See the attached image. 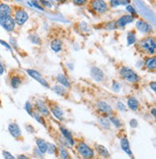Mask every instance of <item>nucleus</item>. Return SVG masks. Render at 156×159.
<instances>
[{
  "label": "nucleus",
  "mask_w": 156,
  "mask_h": 159,
  "mask_svg": "<svg viewBox=\"0 0 156 159\" xmlns=\"http://www.w3.org/2000/svg\"><path fill=\"white\" fill-rule=\"evenodd\" d=\"M75 148L82 159H93L94 157V151L88 144L80 141L75 145Z\"/></svg>",
  "instance_id": "nucleus-1"
},
{
  "label": "nucleus",
  "mask_w": 156,
  "mask_h": 159,
  "mask_svg": "<svg viewBox=\"0 0 156 159\" xmlns=\"http://www.w3.org/2000/svg\"><path fill=\"white\" fill-rule=\"evenodd\" d=\"M119 75L120 77L125 80L126 82L129 83H137L140 80L139 75L134 72L133 69H131L128 67H123L119 69Z\"/></svg>",
  "instance_id": "nucleus-2"
},
{
  "label": "nucleus",
  "mask_w": 156,
  "mask_h": 159,
  "mask_svg": "<svg viewBox=\"0 0 156 159\" xmlns=\"http://www.w3.org/2000/svg\"><path fill=\"white\" fill-rule=\"evenodd\" d=\"M97 108L98 112L103 115V117H111L114 115V111H113L112 106L106 101H102V100L98 101Z\"/></svg>",
  "instance_id": "nucleus-3"
},
{
  "label": "nucleus",
  "mask_w": 156,
  "mask_h": 159,
  "mask_svg": "<svg viewBox=\"0 0 156 159\" xmlns=\"http://www.w3.org/2000/svg\"><path fill=\"white\" fill-rule=\"evenodd\" d=\"M0 25L6 30L11 32L15 29V20L11 15H7V16H0Z\"/></svg>",
  "instance_id": "nucleus-4"
},
{
  "label": "nucleus",
  "mask_w": 156,
  "mask_h": 159,
  "mask_svg": "<svg viewBox=\"0 0 156 159\" xmlns=\"http://www.w3.org/2000/svg\"><path fill=\"white\" fill-rule=\"evenodd\" d=\"M34 109L36 110L39 114H41L42 117H48L50 115V111H49L48 106L46 104V102L43 100H41V99L36 100Z\"/></svg>",
  "instance_id": "nucleus-5"
},
{
  "label": "nucleus",
  "mask_w": 156,
  "mask_h": 159,
  "mask_svg": "<svg viewBox=\"0 0 156 159\" xmlns=\"http://www.w3.org/2000/svg\"><path fill=\"white\" fill-rule=\"evenodd\" d=\"M141 46L143 47L144 50L147 51L150 54H153L155 52V47H156V45H155V41L153 38H145L144 40L141 41Z\"/></svg>",
  "instance_id": "nucleus-6"
},
{
  "label": "nucleus",
  "mask_w": 156,
  "mask_h": 159,
  "mask_svg": "<svg viewBox=\"0 0 156 159\" xmlns=\"http://www.w3.org/2000/svg\"><path fill=\"white\" fill-rule=\"evenodd\" d=\"M8 131L11 134V136L16 140H20L22 136V132L20 126L16 122H11L8 126Z\"/></svg>",
  "instance_id": "nucleus-7"
},
{
  "label": "nucleus",
  "mask_w": 156,
  "mask_h": 159,
  "mask_svg": "<svg viewBox=\"0 0 156 159\" xmlns=\"http://www.w3.org/2000/svg\"><path fill=\"white\" fill-rule=\"evenodd\" d=\"M92 8L98 14H104L108 10V6L103 0H93L92 2Z\"/></svg>",
  "instance_id": "nucleus-8"
},
{
  "label": "nucleus",
  "mask_w": 156,
  "mask_h": 159,
  "mask_svg": "<svg viewBox=\"0 0 156 159\" xmlns=\"http://www.w3.org/2000/svg\"><path fill=\"white\" fill-rule=\"evenodd\" d=\"M49 111L53 114V116L59 120V121H64L65 119V114H64V111L63 109L60 107V106L56 103H52L50 104V108H49Z\"/></svg>",
  "instance_id": "nucleus-9"
},
{
  "label": "nucleus",
  "mask_w": 156,
  "mask_h": 159,
  "mask_svg": "<svg viewBox=\"0 0 156 159\" xmlns=\"http://www.w3.org/2000/svg\"><path fill=\"white\" fill-rule=\"evenodd\" d=\"M28 14L26 13L24 10H20L16 11L15 15V22L17 25H23L28 20Z\"/></svg>",
  "instance_id": "nucleus-10"
},
{
  "label": "nucleus",
  "mask_w": 156,
  "mask_h": 159,
  "mask_svg": "<svg viewBox=\"0 0 156 159\" xmlns=\"http://www.w3.org/2000/svg\"><path fill=\"white\" fill-rule=\"evenodd\" d=\"M119 145H120V148L121 149L127 154L129 155L131 158H133V153H132V151H131V148H130V144H129V140L127 137H121L119 139Z\"/></svg>",
  "instance_id": "nucleus-11"
},
{
  "label": "nucleus",
  "mask_w": 156,
  "mask_h": 159,
  "mask_svg": "<svg viewBox=\"0 0 156 159\" xmlns=\"http://www.w3.org/2000/svg\"><path fill=\"white\" fill-rule=\"evenodd\" d=\"M60 131H61V134H62L64 140L67 143V145H68V146H71V147L74 146V144H75L74 139H73L72 134L71 133V132H69V130L67 129L66 127L61 126V127H60Z\"/></svg>",
  "instance_id": "nucleus-12"
},
{
  "label": "nucleus",
  "mask_w": 156,
  "mask_h": 159,
  "mask_svg": "<svg viewBox=\"0 0 156 159\" xmlns=\"http://www.w3.org/2000/svg\"><path fill=\"white\" fill-rule=\"evenodd\" d=\"M133 20H134V16L133 15H123L121 17H119V19L117 20L116 26L119 28H124L125 25H127L128 23H131Z\"/></svg>",
  "instance_id": "nucleus-13"
},
{
  "label": "nucleus",
  "mask_w": 156,
  "mask_h": 159,
  "mask_svg": "<svg viewBox=\"0 0 156 159\" xmlns=\"http://www.w3.org/2000/svg\"><path fill=\"white\" fill-rule=\"evenodd\" d=\"M26 72H27V73H28L31 77H33L34 79H36V80H37L38 82H40L42 86H45V87H46V88H49L48 83L45 80V79L42 78L41 74L40 73H38L37 70H34V69H27Z\"/></svg>",
  "instance_id": "nucleus-14"
},
{
  "label": "nucleus",
  "mask_w": 156,
  "mask_h": 159,
  "mask_svg": "<svg viewBox=\"0 0 156 159\" xmlns=\"http://www.w3.org/2000/svg\"><path fill=\"white\" fill-rule=\"evenodd\" d=\"M91 75H92V77L94 79V80L98 81V82H101V81H103V79H104L103 72L98 67H93L91 68Z\"/></svg>",
  "instance_id": "nucleus-15"
},
{
  "label": "nucleus",
  "mask_w": 156,
  "mask_h": 159,
  "mask_svg": "<svg viewBox=\"0 0 156 159\" xmlns=\"http://www.w3.org/2000/svg\"><path fill=\"white\" fill-rule=\"evenodd\" d=\"M36 145H37V148L41 152V153H46L47 152V147H48V143L45 139L42 138H36Z\"/></svg>",
  "instance_id": "nucleus-16"
},
{
  "label": "nucleus",
  "mask_w": 156,
  "mask_h": 159,
  "mask_svg": "<svg viewBox=\"0 0 156 159\" xmlns=\"http://www.w3.org/2000/svg\"><path fill=\"white\" fill-rule=\"evenodd\" d=\"M136 27L139 31H141L142 33H150L151 31V26L149 24V23H146L145 21L144 20H139L137 21L136 23Z\"/></svg>",
  "instance_id": "nucleus-17"
},
{
  "label": "nucleus",
  "mask_w": 156,
  "mask_h": 159,
  "mask_svg": "<svg viewBox=\"0 0 156 159\" xmlns=\"http://www.w3.org/2000/svg\"><path fill=\"white\" fill-rule=\"evenodd\" d=\"M127 107L132 111H137L140 108V102L134 96H130L127 99Z\"/></svg>",
  "instance_id": "nucleus-18"
},
{
  "label": "nucleus",
  "mask_w": 156,
  "mask_h": 159,
  "mask_svg": "<svg viewBox=\"0 0 156 159\" xmlns=\"http://www.w3.org/2000/svg\"><path fill=\"white\" fill-rule=\"evenodd\" d=\"M95 151H97V152L101 156V157H103V158H108V157H110V152H109V151L107 149V148L106 147H104V146H102V145H95Z\"/></svg>",
  "instance_id": "nucleus-19"
},
{
  "label": "nucleus",
  "mask_w": 156,
  "mask_h": 159,
  "mask_svg": "<svg viewBox=\"0 0 156 159\" xmlns=\"http://www.w3.org/2000/svg\"><path fill=\"white\" fill-rule=\"evenodd\" d=\"M58 153L61 159H72V155L69 153V152L66 148V147L60 146L58 148Z\"/></svg>",
  "instance_id": "nucleus-20"
},
{
  "label": "nucleus",
  "mask_w": 156,
  "mask_h": 159,
  "mask_svg": "<svg viewBox=\"0 0 156 159\" xmlns=\"http://www.w3.org/2000/svg\"><path fill=\"white\" fill-rule=\"evenodd\" d=\"M98 121H99L100 126H101L103 129L109 130V129L111 128V122H110V120H109L108 117H99Z\"/></svg>",
  "instance_id": "nucleus-21"
},
{
  "label": "nucleus",
  "mask_w": 156,
  "mask_h": 159,
  "mask_svg": "<svg viewBox=\"0 0 156 159\" xmlns=\"http://www.w3.org/2000/svg\"><path fill=\"white\" fill-rule=\"evenodd\" d=\"M12 9L7 4H0V16H7L11 15Z\"/></svg>",
  "instance_id": "nucleus-22"
},
{
  "label": "nucleus",
  "mask_w": 156,
  "mask_h": 159,
  "mask_svg": "<svg viewBox=\"0 0 156 159\" xmlns=\"http://www.w3.org/2000/svg\"><path fill=\"white\" fill-rule=\"evenodd\" d=\"M145 68L149 70H154L156 68V58L155 57H150L147 58L145 62Z\"/></svg>",
  "instance_id": "nucleus-23"
},
{
  "label": "nucleus",
  "mask_w": 156,
  "mask_h": 159,
  "mask_svg": "<svg viewBox=\"0 0 156 159\" xmlns=\"http://www.w3.org/2000/svg\"><path fill=\"white\" fill-rule=\"evenodd\" d=\"M57 81L62 85L64 86L65 88H71V83H69V81L67 80V78L64 75V74H58L57 75Z\"/></svg>",
  "instance_id": "nucleus-24"
},
{
  "label": "nucleus",
  "mask_w": 156,
  "mask_h": 159,
  "mask_svg": "<svg viewBox=\"0 0 156 159\" xmlns=\"http://www.w3.org/2000/svg\"><path fill=\"white\" fill-rule=\"evenodd\" d=\"M22 83V80L20 75H14L12 76L11 78V86L14 89H17V88H20V86L21 85Z\"/></svg>",
  "instance_id": "nucleus-25"
},
{
  "label": "nucleus",
  "mask_w": 156,
  "mask_h": 159,
  "mask_svg": "<svg viewBox=\"0 0 156 159\" xmlns=\"http://www.w3.org/2000/svg\"><path fill=\"white\" fill-rule=\"evenodd\" d=\"M51 49L53 50L54 52H60L62 50V47H63V43L60 40H54L53 42H51Z\"/></svg>",
  "instance_id": "nucleus-26"
},
{
  "label": "nucleus",
  "mask_w": 156,
  "mask_h": 159,
  "mask_svg": "<svg viewBox=\"0 0 156 159\" xmlns=\"http://www.w3.org/2000/svg\"><path fill=\"white\" fill-rule=\"evenodd\" d=\"M31 117H33L35 120H36L39 123H41V125H42V126H46V121H45V117H42L41 114H39L36 110L34 109V112H33V114H32V116Z\"/></svg>",
  "instance_id": "nucleus-27"
},
{
  "label": "nucleus",
  "mask_w": 156,
  "mask_h": 159,
  "mask_svg": "<svg viewBox=\"0 0 156 159\" xmlns=\"http://www.w3.org/2000/svg\"><path fill=\"white\" fill-rule=\"evenodd\" d=\"M54 92H55L57 95H62V96H65V95H67V88H65V87L62 86V85H56V86H54Z\"/></svg>",
  "instance_id": "nucleus-28"
},
{
  "label": "nucleus",
  "mask_w": 156,
  "mask_h": 159,
  "mask_svg": "<svg viewBox=\"0 0 156 159\" xmlns=\"http://www.w3.org/2000/svg\"><path fill=\"white\" fill-rule=\"evenodd\" d=\"M109 120H110L111 125H113L116 128H120L121 126H123V123H121L120 120L118 119L117 117H115L114 115H113V116H111V117H109Z\"/></svg>",
  "instance_id": "nucleus-29"
},
{
  "label": "nucleus",
  "mask_w": 156,
  "mask_h": 159,
  "mask_svg": "<svg viewBox=\"0 0 156 159\" xmlns=\"http://www.w3.org/2000/svg\"><path fill=\"white\" fill-rule=\"evenodd\" d=\"M110 3L112 7H118L120 5H129L130 0H111Z\"/></svg>",
  "instance_id": "nucleus-30"
},
{
  "label": "nucleus",
  "mask_w": 156,
  "mask_h": 159,
  "mask_svg": "<svg viewBox=\"0 0 156 159\" xmlns=\"http://www.w3.org/2000/svg\"><path fill=\"white\" fill-rule=\"evenodd\" d=\"M47 153L51 154V155H54L58 153V148L54 145V144H51L48 143V147H47Z\"/></svg>",
  "instance_id": "nucleus-31"
},
{
  "label": "nucleus",
  "mask_w": 156,
  "mask_h": 159,
  "mask_svg": "<svg viewBox=\"0 0 156 159\" xmlns=\"http://www.w3.org/2000/svg\"><path fill=\"white\" fill-rule=\"evenodd\" d=\"M136 42V36L133 32H128L127 33V45L128 46H132L133 43Z\"/></svg>",
  "instance_id": "nucleus-32"
},
{
  "label": "nucleus",
  "mask_w": 156,
  "mask_h": 159,
  "mask_svg": "<svg viewBox=\"0 0 156 159\" xmlns=\"http://www.w3.org/2000/svg\"><path fill=\"white\" fill-rule=\"evenodd\" d=\"M24 108H25L26 112H27V113L30 115V116H32V114H33V112H34V106H33L29 101H27V102L25 103Z\"/></svg>",
  "instance_id": "nucleus-33"
},
{
  "label": "nucleus",
  "mask_w": 156,
  "mask_h": 159,
  "mask_svg": "<svg viewBox=\"0 0 156 159\" xmlns=\"http://www.w3.org/2000/svg\"><path fill=\"white\" fill-rule=\"evenodd\" d=\"M2 154H3L4 159H16V157H15L11 152H9L7 151H3L2 152Z\"/></svg>",
  "instance_id": "nucleus-34"
},
{
  "label": "nucleus",
  "mask_w": 156,
  "mask_h": 159,
  "mask_svg": "<svg viewBox=\"0 0 156 159\" xmlns=\"http://www.w3.org/2000/svg\"><path fill=\"white\" fill-rule=\"evenodd\" d=\"M117 108L119 111H125L126 110V106L123 102H121V101H118L117 102Z\"/></svg>",
  "instance_id": "nucleus-35"
},
{
  "label": "nucleus",
  "mask_w": 156,
  "mask_h": 159,
  "mask_svg": "<svg viewBox=\"0 0 156 159\" xmlns=\"http://www.w3.org/2000/svg\"><path fill=\"white\" fill-rule=\"evenodd\" d=\"M73 3L75 5H78V6H82V5H85L87 3L88 0H72Z\"/></svg>",
  "instance_id": "nucleus-36"
},
{
  "label": "nucleus",
  "mask_w": 156,
  "mask_h": 159,
  "mask_svg": "<svg viewBox=\"0 0 156 159\" xmlns=\"http://www.w3.org/2000/svg\"><path fill=\"white\" fill-rule=\"evenodd\" d=\"M119 88H120V85L118 83V82H113V85H112V89L113 91H115V92H119Z\"/></svg>",
  "instance_id": "nucleus-37"
},
{
  "label": "nucleus",
  "mask_w": 156,
  "mask_h": 159,
  "mask_svg": "<svg viewBox=\"0 0 156 159\" xmlns=\"http://www.w3.org/2000/svg\"><path fill=\"white\" fill-rule=\"evenodd\" d=\"M129 126H131L132 128H136L138 126V121H136V119H132L129 121Z\"/></svg>",
  "instance_id": "nucleus-38"
},
{
  "label": "nucleus",
  "mask_w": 156,
  "mask_h": 159,
  "mask_svg": "<svg viewBox=\"0 0 156 159\" xmlns=\"http://www.w3.org/2000/svg\"><path fill=\"white\" fill-rule=\"evenodd\" d=\"M126 10H127L130 14H133V15L136 14V11L134 10V8H133L131 5H127V6H126Z\"/></svg>",
  "instance_id": "nucleus-39"
},
{
  "label": "nucleus",
  "mask_w": 156,
  "mask_h": 159,
  "mask_svg": "<svg viewBox=\"0 0 156 159\" xmlns=\"http://www.w3.org/2000/svg\"><path fill=\"white\" fill-rule=\"evenodd\" d=\"M26 130H27L28 132H30V133H34V131H35L34 127H33L31 125H29V126H26Z\"/></svg>",
  "instance_id": "nucleus-40"
},
{
  "label": "nucleus",
  "mask_w": 156,
  "mask_h": 159,
  "mask_svg": "<svg viewBox=\"0 0 156 159\" xmlns=\"http://www.w3.org/2000/svg\"><path fill=\"white\" fill-rule=\"evenodd\" d=\"M150 88L153 90V92H155V90H156V83H155V81H152L150 84Z\"/></svg>",
  "instance_id": "nucleus-41"
},
{
  "label": "nucleus",
  "mask_w": 156,
  "mask_h": 159,
  "mask_svg": "<svg viewBox=\"0 0 156 159\" xmlns=\"http://www.w3.org/2000/svg\"><path fill=\"white\" fill-rule=\"evenodd\" d=\"M4 73V66L2 65V63L0 62V75H2Z\"/></svg>",
  "instance_id": "nucleus-42"
},
{
  "label": "nucleus",
  "mask_w": 156,
  "mask_h": 159,
  "mask_svg": "<svg viewBox=\"0 0 156 159\" xmlns=\"http://www.w3.org/2000/svg\"><path fill=\"white\" fill-rule=\"evenodd\" d=\"M16 159H29L25 154H20L19 156L16 157Z\"/></svg>",
  "instance_id": "nucleus-43"
},
{
  "label": "nucleus",
  "mask_w": 156,
  "mask_h": 159,
  "mask_svg": "<svg viewBox=\"0 0 156 159\" xmlns=\"http://www.w3.org/2000/svg\"><path fill=\"white\" fill-rule=\"evenodd\" d=\"M41 2L42 5H46V6H47V7H51V4H49V2L46 1V0H41Z\"/></svg>",
  "instance_id": "nucleus-44"
},
{
  "label": "nucleus",
  "mask_w": 156,
  "mask_h": 159,
  "mask_svg": "<svg viewBox=\"0 0 156 159\" xmlns=\"http://www.w3.org/2000/svg\"><path fill=\"white\" fill-rule=\"evenodd\" d=\"M33 5H34L35 7H37L38 9H40V10H42V8H41L39 4H37V2H36V1H33Z\"/></svg>",
  "instance_id": "nucleus-45"
},
{
  "label": "nucleus",
  "mask_w": 156,
  "mask_h": 159,
  "mask_svg": "<svg viewBox=\"0 0 156 159\" xmlns=\"http://www.w3.org/2000/svg\"><path fill=\"white\" fill-rule=\"evenodd\" d=\"M0 43H2L3 46H6L7 48H9V49H10V46H9V45H7V43H6V42H4L3 41H1V40H0Z\"/></svg>",
  "instance_id": "nucleus-46"
},
{
  "label": "nucleus",
  "mask_w": 156,
  "mask_h": 159,
  "mask_svg": "<svg viewBox=\"0 0 156 159\" xmlns=\"http://www.w3.org/2000/svg\"><path fill=\"white\" fill-rule=\"evenodd\" d=\"M56 1L61 2V3H64V2H66V0H56Z\"/></svg>",
  "instance_id": "nucleus-47"
},
{
  "label": "nucleus",
  "mask_w": 156,
  "mask_h": 159,
  "mask_svg": "<svg viewBox=\"0 0 156 159\" xmlns=\"http://www.w3.org/2000/svg\"><path fill=\"white\" fill-rule=\"evenodd\" d=\"M152 115H153V117H155V109L154 108L152 109Z\"/></svg>",
  "instance_id": "nucleus-48"
}]
</instances>
